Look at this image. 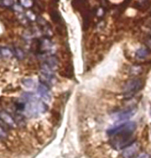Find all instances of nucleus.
Segmentation results:
<instances>
[{"mask_svg":"<svg viewBox=\"0 0 151 158\" xmlns=\"http://www.w3.org/2000/svg\"><path fill=\"white\" fill-rule=\"evenodd\" d=\"M136 127H137V124L136 122L129 121L109 129L107 133L109 135L111 136L132 135V133L136 131Z\"/></svg>","mask_w":151,"mask_h":158,"instance_id":"1","label":"nucleus"},{"mask_svg":"<svg viewBox=\"0 0 151 158\" xmlns=\"http://www.w3.org/2000/svg\"><path fill=\"white\" fill-rule=\"evenodd\" d=\"M143 86V82L139 78H134L125 84L124 87V93L125 96H133L139 92Z\"/></svg>","mask_w":151,"mask_h":158,"instance_id":"2","label":"nucleus"},{"mask_svg":"<svg viewBox=\"0 0 151 158\" xmlns=\"http://www.w3.org/2000/svg\"><path fill=\"white\" fill-rule=\"evenodd\" d=\"M136 108H130L128 110H124L118 113H114L113 116V119L116 122H123L132 118V116L136 114Z\"/></svg>","mask_w":151,"mask_h":158,"instance_id":"3","label":"nucleus"},{"mask_svg":"<svg viewBox=\"0 0 151 158\" xmlns=\"http://www.w3.org/2000/svg\"><path fill=\"white\" fill-rule=\"evenodd\" d=\"M139 149V144L134 142L129 146H126L122 152V156L124 158H133L137 154Z\"/></svg>","mask_w":151,"mask_h":158,"instance_id":"4","label":"nucleus"},{"mask_svg":"<svg viewBox=\"0 0 151 158\" xmlns=\"http://www.w3.org/2000/svg\"><path fill=\"white\" fill-rule=\"evenodd\" d=\"M0 120L9 127H15L17 125L15 120L13 118V116L6 111H0Z\"/></svg>","mask_w":151,"mask_h":158,"instance_id":"5","label":"nucleus"},{"mask_svg":"<svg viewBox=\"0 0 151 158\" xmlns=\"http://www.w3.org/2000/svg\"><path fill=\"white\" fill-rule=\"evenodd\" d=\"M149 50L146 48H144V47H141L139 50H137L136 53V55L138 58H145L146 57H147L149 55Z\"/></svg>","mask_w":151,"mask_h":158,"instance_id":"6","label":"nucleus"},{"mask_svg":"<svg viewBox=\"0 0 151 158\" xmlns=\"http://www.w3.org/2000/svg\"><path fill=\"white\" fill-rule=\"evenodd\" d=\"M0 54L5 58H11L14 55L13 51L8 47H2L0 49Z\"/></svg>","mask_w":151,"mask_h":158,"instance_id":"7","label":"nucleus"},{"mask_svg":"<svg viewBox=\"0 0 151 158\" xmlns=\"http://www.w3.org/2000/svg\"><path fill=\"white\" fill-rule=\"evenodd\" d=\"M40 47L44 51H48V50H50V49L52 48L53 44L50 40H48V39H44L41 41V43H40Z\"/></svg>","mask_w":151,"mask_h":158,"instance_id":"8","label":"nucleus"},{"mask_svg":"<svg viewBox=\"0 0 151 158\" xmlns=\"http://www.w3.org/2000/svg\"><path fill=\"white\" fill-rule=\"evenodd\" d=\"M22 84L27 88H34L36 86L35 81L31 78H26L22 80Z\"/></svg>","mask_w":151,"mask_h":158,"instance_id":"9","label":"nucleus"},{"mask_svg":"<svg viewBox=\"0 0 151 158\" xmlns=\"http://www.w3.org/2000/svg\"><path fill=\"white\" fill-rule=\"evenodd\" d=\"M49 89L48 87H47V84H44V83H40L38 86V88H37V93L38 94H46V93H48Z\"/></svg>","mask_w":151,"mask_h":158,"instance_id":"10","label":"nucleus"},{"mask_svg":"<svg viewBox=\"0 0 151 158\" xmlns=\"http://www.w3.org/2000/svg\"><path fill=\"white\" fill-rule=\"evenodd\" d=\"M46 64H48L50 68H52L53 69H54V67H56L57 64V59L55 57L50 56V57H49L48 58H47V63H46Z\"/></svg>","mask_w":151,"mask_h":158,"instance_id":"11","label":"nucleus"},{"mask_svg":"<svg viewBox=\"0 0 151 158\" xmlns=\"http://www.w3.org/2000/svg\"><path fill=\"white\" fill-rule=\"evenodd\" d=\"M142 72V68L139 65H134L132 66L130 69V73L133 76H138Z\"/></svg>","mask_w":151,"mask_h":158,"instance_id":"12","label":"nucleus"},{"mask_svg":"<svg viewBox=\"0 0 151 158\" xmlns=\"http://www.w3.org/2000/svg\"><path fill=\"white\" fill-rule=\"evenodd\" d=\"M14 53H15L16 57H18L19 60H23L24 58V57H25L24 51L21 48H20V47H16L14 49Z\"/></svg>","mask_w":151,"mask_h":158,"instance_id":"13","label":"nucleus"},{"mask_svg":"<svg viewBox=\"0 0 151 158\" xmlns=\"http://www.w3.org/2000/svg\"><path fill=\"white\" fill-rule=\"evenodd\" d=\"M40 98L42 99V101L44 102H49L51 100V96L50 95V94L48 93H46V94H40Z\"/></svg>","mask_w":151,"mask_h":158,"instance_id":"14","label":"nucleus"},{"mask_svg":"<svg viewBox=\"0 0 151 158\" xmlns=\"http://www.w3.org/2000/svg\"><path fill=\"white\" fill-rule=\"evenodd\" d=\"M21 4H22L24 7H27V8L31 7V6H32V2H31V0H21Z\"/></svg>","mask_w":151,"mask_h":158,"instance_id":"15","label":"nucleus"},{"mask_svg":"<svg viewBox=\"0 0 151 158\" xmlns=\"http://www.w3.org/2000/svg\"><path fill=\"white\" fill-rule=\"evenodd\" d=\"M7 137V133L1 125H0V139H4Z\"/></svg>","mask_w":151,"mask_h":158,"instance_id":"16","label":"nucleus"},{"mask_svg":"<svg viewBox=\"0 0 151 158\" xmlns=\"http://www.w3.org/2000/svg\"><path fill=\"white\" fill-rule=\"evenodd\" d=\"M14 3V1L13 0H3V4L6 6H12Z\"/></svg>","mask_w":151,"mask_h":158,"instance_id":"17","label":"nucleus"},{"mask_svg":"<svg viewBox=\"0 0 151 158\" xmlns=\"http://www.w3.org/2000/svg\"><path fill=\"white\" fill-rule=\"evenodd\" d=\"M138 158H150V156H149L148 153H141Z\"/></svg>","mask_w":151,"mask_h":158,"instance_id":"18","label":"nucleus"},{"mask_svg":"<svg viewBox=\"0 0 151 158\" xmlns=\"http://www.w3.org/2000/svg\"><path fill=\"white\" fill-rule=\"evenodd\" d=\"M146 45H147V47H149V48L151 49V39L146 42Z\"/></svg>","mask_w":151,"mask_h":158,"instance_id":"19","label":"nucleus"},{"mask_svg":"<svg viewBox=\"0 0 151 158\" xmlns=\"http://www.w3.org/2000/svg\"><path fill=\"white\" fill-rule=\"evenodd\" d=\"M0 55H1V54H0Z\"/></svg>","mask_w":151,"mask_h":158,"instance_id":"20","label":"nucleus"}]
</instances>
